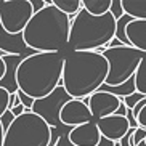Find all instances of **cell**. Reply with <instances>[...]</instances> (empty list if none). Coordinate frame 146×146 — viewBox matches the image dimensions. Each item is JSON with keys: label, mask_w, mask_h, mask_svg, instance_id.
<instances>
[{"label": "cell", "mask_w": 146, "mask_h": 146, "mask_svg": "<svg viewBox=\"0 0 146 146\" xmlns=\"http://www.w3.org/2000/svg\"><path fill=\"white\" fill-rule=\"evenodd\" d=\"M109 64L103 53L98 52H69L64 55L63 87L71 98L84 100L106 84Z\"/></svg>", "instance_id": "6da1fadb"}, {"label": "cell", "mask_w": 146, "mask_h": 146, "mask_svg": "<svg viewBox=\"0 0 146 146\" xmlns=\"http://www.w3.org/2000/svg\"><path fill=\"white\" fill-rule=\"evenodd\" d=\"M64 55L34 53L21 61L16 71L19 90L34 100H42L63 85Z\"/></svg>", "instance_id": "7a4b0ae2"}, {"label": "cell", "mask_w": 146, "mask_h": 146, "mask_svg": "<svg viewBox=\"0 0 146 146\" xmlns=\"http://www.w3.org/2000/svg\"><path fill=\"white\" fill-rule=\"evenodd\" d=\"M47 7L32 16L23 35L26 45L34 52L60 53L63 48L69 45L72 18L60 11L53 5V0H47Z\"/></svg>", "instance_id": "3957f363"}, {"label": "cell", "mask_w": 146, "mask_h": 146, "mask_svg": "<svg viewBox=\"0 0 146 146\" xmlns=\"http://www.w3.org/2000/svg\"><path fill=\"white\" fill-rule=\"evenodd\" d=\"M116 26L117 21L111 13L93 16L82 8L72 18L68 47H71V52H98L106 48L116 37Z\"/></svg>", "instance_id": "277c9868"}, {"label": "cell", "mask_w": 146, "mask_h": 146, "mask_svg": "<svg viewBox=\"0 0 146 146\" xmlns=\"http://www.w3.org/2000/svg\"><path fill=\"white\" fill-rule=\"evenodd\" d=\"M50 141L52 127L34 112H24L5 133L3 146H48Z\"/></svg>", "instance_id": "5b68a950"}, {"label": "cell", "mask_w": 146, "mask_h": 146, "mask_svg": "<svg viewBox=\"0 0 146 146\" xmlns=\"http://www.w3.org/2000/svg\"><path fill=\"white\" fill-rule=\"evenodd\" d=\"M103 56L109 64V72L104 85L117 87L135 77V72L138 71V66L141 63L145 53L133 47L122 45L116 48H106L103 52Z\"/></svg>", "instance_id": "8992f818"}, {"label": "cell", "mask_w": 146, "mask_h": 146, "mask_svg": "<svg viewBox=\"0 0 146 146\" xmlns=\"http://www.w3.org/2000/svg\"><path fill=\"white\" fill-rule=\"evenodd\" d=\"M32 16L31 0H3L0 5L2 27L10 34H23Z\"/></svg>", "instance_id": "52a82bcc"}, {"label": "cell", "mask_w": 146, "mask_h": 146, "mask_svg": "<svg viewBox=\"0 0 146 146\" xmlns=\"http://www.w3.org/2000/svg\"><path fill=\"white\" fill-rule=\"evenodd\" d=\"M71 95L66 92V88L63 85H60L53 93H50L48 96L42 100H35L34 106H32V112L40 116L45 122H47L50 127H55V129H60L61 125V109L64 108V104L68 101H71Z\"/></svg>", "instance_id": "ba28073f"}, {"label": "cell", "mask_w": 146, "mask_h": 146, "mask_svg": "<svg viewBox=\"0 0 146 146\" xmlns=\"http://www.w3.org/2000/svg\"><path fill=\"white\" fill-rule=\"evenodd\" d=\"M82 101L90 108L92 116L96 120L114 116L117 112V109H119L120 103H122V100L117 98L116 95H111L108 92H101V90H98L96 93H93L88 98H84Z\"/></svg>", "instance_id": "9c48e42d"}, {"label": "cell", "mask_w": 146, "mask_h": 146, "mask_svg": "<svg viewBox=\"0 0 146 146\" xmlns=\"http://www.w3.org/2000/svg\"><path fill=\"white\" fill-rule=\"evenodd\" d=\"M61 124L68 127V129H74L79 125L93 122V116H92L90 108L87 106L82 100H71L64 104V108L61 109L60 114Z\"/></svg>", "instance_id": "30bf717a"}, {"label": "cell", "mask_w": 146, "mask_h": 146, "mask_svg": "<svg viewBox=\"0 0 146 146\" xmlns=\"http://www.w3.org/2000/svg\"><path fill=\"white\" fill-rule=\"evenodd\" d=\"M96 124H98L101 137L108 138L111 141H116V143L120 141L122 137H125L127 132L132 129L129 124V119L127 117H122V116H117V114L96 120Z\"/></svg>", "instance_id": "8fae6325"}, {"label": "cell", "mask_w": 146, "mask_h": 146, "mask_svg": "<svg viewBox=\"0 0 146 146\" xmlns=\"http://www.w3.org/2000/svg\"><path fill=\"white\" fill-rule=\"evenodd\" d=\"M0 50L5 55L23 56V58H27V56L37 53L26 45V40H24L23 34H10L3 27L0 29Z\"/></svg>", "instance_id": "7c38bea8"}, {"label": "cell", "mask_w": 146, "mask_h": 146, "mask_svg": "<svg viewBox=\"0 0 146 146\" xmlns=\"http://www.w3.org/2000/svg\"><path fill=\"white\" fill-rule=\"evenodd\" d=\"M69 140L74 146H98L100 140H101L98 124L93 120V122L71 129Z\"/></svg>", "instance_id": "4fadbf2b"}, {"label": "cell", "mask_w": 146, "mask_h": 146, "mask_svg": "<svg viewBox=\"0 0 146 146\" xmlns=\"http://www.w3.org/2000/svg\"><path fill=\"white\" fill-rule=\"evenodd\" d=\"M23 60H24L23 56H11V55H7L3 58L5 64H7V71H5L3 79L0 80V88L7 90L10 95L18 93V90H19L18 80H16V71H18V68H19Z\"/></svg>", "instance_id": "5bb4252c"}, {"label": "cell", "mask_w": 146, "mask_h": 146, "mask_svg": "<svg viewBox=\"0 0 146 146\" xmlns=\"http://www.w3.org/2000/svg\"><path fill=\"white\" fill-rule=\"evenodd\" d=\"M127 37L133 48L146 53V19H133L127 27Z\"/></svg>", "instance_id": "9a60e30c"}, {"label": "cell", "mask_w": 146, "mask_h": 146, "mask_svg": "<svg viewBox=\"0 0 146 146\" xmlns=\"http://www.w3.org/2000/svg\"><path fill=\"white\" fill-rule=\"evenodd\" d=\"M101 92H108V93L111 95H116L117 98L120 100H125L132 96L133 93H137V85H135V77H132L130 80L124 82V84H120L117 87H108V85H103L100 88Z\"/></svg>", "instance_id": "2e32d148"}, {"label": "cell", "mask_w": 146, "mask_h": 146, "mask_svg": "<svg viewBox=\"0 0 146 146\" xmlns=\"http://www.w3.org/2000/svg\"><path fill=\"white\" fill-rule=\"evenodd\" d=\"M122 7L133 19H146V0H122Z\"/></svg>", "instance_id": "e0dca14e"}, {"label": "cell", "mask_w": 146, "mask_h": 146, "mask_svg": "<svg viewBox=\"0 0 146 146\" xmlns=\"http://www.w3.org/2000/svg\"><path fill=\"white\" fill-rule=\"evenodd\" d=\"M82 5H84V10H87L93 16H103L109 13L112 0H84Z\"/></svg>", "instance_id": "ac0fdd59"}, {"label": "cell", "mask_w": 146, "mask_h": 146, "mask_svg": "<svg viewBox=\"0 0 146 146\" xmlns=\"http://www.w3.org/2000/svg\"><path fill=\"white\" fill-rule=\"evenodd\" d=\"M53 5H55L60 11L68 15L69 18L77 16L79 11L84 8V5H82L80 0H53Z\"/></svg>", "instance_id": "d6986e66"}, {"label": "cell", "mask_w": 146, "mask_h": 146, "mask_svg": "<svg viewBox=\"0 0 146 146\" xmlns=\"http://www.w3.org/2000/svg\"><path fill=\"white\" fill-rule=\"evenodd\" d=\"M132 21H133L132 16L124 15V16L117 21V26H116V39L119 40L122 45H125V47H132L130 42H129V37H127V27H129V24Z\"/></svg>", "instance_id": "ffe728a7"}, {"label": "cell", "mask_w": 146, "mask_h": 146, "mask_svg": "<svg viewBox=\"0 0 146 146\" xmlns=\"http://www.w3.org/2000/svg\"><path fill=\"white\" fill-rule=\"evenodd\" d=\"M135 85H137L138 93L146 96V53L143 56L140 66H138V71L135 72Z\"/></svg>", "instance_id": "44dd1931"}, {"label": "cell", "mask_w": 146, "mask_h": 146, "mask_svg": "<svg viewBox=\"0 0 146 146\" xmlns=\"http://www.w3.org/2000/svg\"><path fill=\"white\" fill-rule=\"evenodd\" d=\"M10 100H11V95L7 90L0 88V117L10 109Z\"/></svg>", "instance_id": "7402d4cb"}, {"label": "cell", "mask_w": 146, "mask_h": 146, "mask_svg": "<svg viewBox=\"0 0 146 146\" xmlns=\"http://www.w3.org/2000/svg\"><path fill=\"white\" fill-rule=\"evenodd\" d=\"M109 13L114 16V19H116V21H119L120 18L124 16L125 11H124V7H122V0H112V5H111Z\"/></svg>", "instance_id": "603a6c76"}, {"label": "cell", "mask_w": 146, "mask_h": 146, "mask_svg": "<svg viewBox=\"0 0 146 146\" xmlns=\"http://www.w3.org/2000/svg\"><path fill=\"white\" fill-rule=\"evenodd\" d=\"M145 98H146L145 95H141V93H138V92H137V93H133L132 96H129V98L122 100V101L125 103V106L129 108V109H132V111H133V108L137 106V104L140 103V101H143Z\"/></svg>", "instance_id": "cb8c5ba5"}, {"label": "cell", "mask_w": 146, "mask_h": 146, "mask_svg": "<svg viewBox=\"0 0 146 146\" xmlns=\"http://www.w3.org/2000/svg\"><path fill=\"white\" fill-rule=\"evenodd\" d=\"M16 95L19 96V100H21V104H24V106H26L27 112H32V106H34L35 100H34V98H31L29 95H26L24 92H21V90H18Z\"/></svg>", "instance_id": "d4e9b609"}, {"label": "cell", "mask_w": 146, "mask_h": 146, "mask_svg": "<svg viewBox=\"0 0 146 146\" xmlns=\"http://www.w3.org/2000/svg\"><path fill=\"white\" fill-rule=\"evenodd\" d=\"M15 119H16V117L13 116V112L10 111V109H8L7 112H5V114H3L2 117H0V122H2V127H3L5 133L8 132V129L11 127V124L15 122Z\"/></svg>", "instance_id": "484cf974"}, {"label": "cell", "mask_w": 146, "mask_h": 146, "mask_svg": "<svg viewBox=\"0 0 146 146\" xmlns=\"http://www.w3.org/2000/svg\"><path fill=\"white\" fill-rule=\"evenodd\" d=\"M141 141H146V129H137L133 133V146H138Z\"/></svg>", "instance_id": "4316f807"}, {"label": "cell", "mask_w": 146, "mask_h": 146, "mask_svg": "<svg viewBox=\"0 0 146 146\" xmlns=\"http://www.w3.org/2000/svg\"><path fill=\"white\" fill-rule=\"evenodd\" d=\"M69 132H71V129H68L66 132H61V137L58 140V143H56V146H74L71 143V140H69Z\"/></svg>", "instance_id": "83f0119b"}, {"label": "cell", "mask_w": 146, "mask_h": 146, "mask_svg": "<svg viewBox=\"0 0 146 146\" xmlns=\"http://www.w3.org/2000/svg\"><path fill=\"white\" fill-rule=\"evenodd\" d=\"M31 5H32V10H34V15H35L39 11H42L48 5V2H45V0H31Z\"/></svg>", "instance_id": "f1b7e54d"}, {"label": "cell", "mask_w": 146, "mask_h": 146, "mask_svg": "<svg viewBox=\"0 0 146 146\" xmlns=\"http://www.w3.org/2000/svg\"><path fill=\"white\" fill-rule=\"evenodd\" d=\"M137 122L141 129H146V106L140 111V114H138V117H137Z\"/></svg>", "instance_id": "f546056e"}, {"label": "cell", "mask_w": 146, "mask_h": 146, "mask_svg": "<svg viewBox=\"0 0 146 146\" xmlns=\"http://www.w3.org/2000/svg\"><path fill=\"white\" fill-rule=\"evenodd\" d=\"M10 111L13 112L15 117H19V116H23L24 112H27V109H26V106H24V104H19V106H15L13 109H10Z\"/></svg>", "instance_id": "4dcf8cb0"}, {"label": "cell", "mask_w": 146, "mask_h": 146, "mask_svg": "<svg viewBox=\"0 0 146 146\" xmlns=\"http://www.w3.org/2000/svg\"><path fill=\"white\" fill-rule=\"evenodd\" d=\"M127 111H129V108L125 106V103L124 101H122V103H120V106H119V109H117V116H122V117H127Z\"/></svg>", "instance_id": "1f68e13d"}, {"label": "cell", "mask_w": 146, "mask_h": 146, "mask_svg": "<svg viewBox=\"0 0 146 146\" xmlns=\"http://www.w3.org/2000/svg\"><path fill=\"white\" fill-rule=\"evenodd\" d=\"M98 146H116V141H111V140H108V138L101 137V140H100Z\"/></svg>", "instance_id": "d6a6232c"}, {"label": "cell", "mask_w": 146, "mask_h": 146, "mask_svg": "<svg viewBox=\"0 0 146 146\" xmlns=\"http://www.w3.org/2000/svg\"><path fill=\"white\" fill-rule=\"evenodd\" d=\"M5 71H7V64H5L3 58H0V80L3 79V76H5Z\"/></svg>", "instance_id": "836d02e7"}, {"label": "cell", "mask_w": 146, "mask_h": 146, "mask_svg": "<svg viewBox=\"0 0 146 146\" xmlns=\"http://www.w3.org/2000/svg\"><path fill=\"white\" fill-rule=\"evenodd\" d=\"M3 140H5V130L2 127V122H0V146H3Z\"/></svg>", "instance_id": "e575fe53"}, {"label": "cell", "mask_w": 146, "mask_h": 146, "mask_svg": "<svg viewBox=\"0 0 146 146\" xmlns=\"http://www.w3.org/2000/svg\"><path fill=\"white\" fill-rule=\"evenodd\" d=\"M5 56H7V55H5V53L2 52V50H0V58H5Z\"/></svg>", "instance_id": "d590c367"}, {"label": "cell", "mask_w": 146, "mask_h": 146, "mask_svg": "<svg viewBox=\"0 0 146 146\" xmlns=\"http://www.w3.org/2000/svg\"><path fill=\"white\" fill-rule=\"evenodd\" d=\"M138 146H146V141H141V143H140Z\"/></svg>", "instance_id": "8d00e7d4"}, {"label": "cell", "mask_w": 146, "mask_h": 146, "mask_svg": "<svg viewBox=\"0 0 146 146\" xmlns=\"http://www.w3.org/2000/svg\"><path fill=\"white\" fill-rule=\"evenodd\" d=\"M2 2H3V0H0V5H2ZM0 29H2V21H0Z\"/></svg>", "instance_id": "74e56055"}, {"label": "cell", "mask_w": 146, "mask_h": 146, "mask_svg": "<svg viewBox=\"0 0 146 146\" xmlns=\"http://www.w3.org/2000/svg\"><path fill=\"white\" fill-rule=\"evenodd\" d=\"M116 146H120V145H119V141H117V143H116Z\"/></svg>", "instance_id": "f35d334b"}]
</instances>
